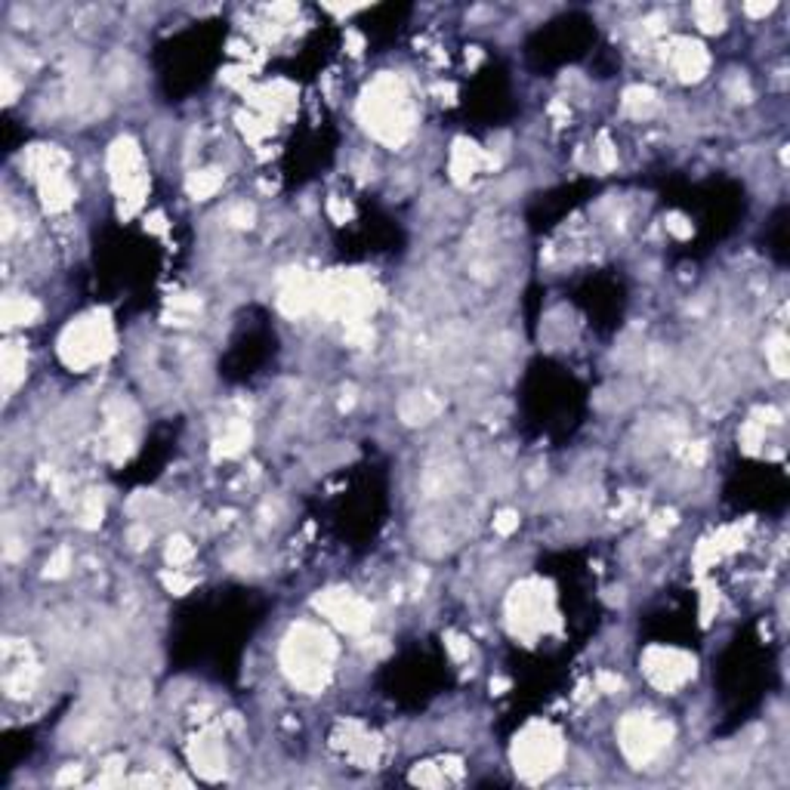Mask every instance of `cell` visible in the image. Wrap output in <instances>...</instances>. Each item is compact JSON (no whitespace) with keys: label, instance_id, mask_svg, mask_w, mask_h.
I'll return each mask as SVG.
<instances>
[{"label":"cell","instance_id":"obj_1","mask_svg":"<svg viewBox=\"0 0 790 790\" xmlns=\"http://www.w3.org/2000/svg\"><path fill=\"white\" fill-rule=\"evenodd\" d=\"M337 661V642L325 627L312 621H300L288 630L281 642V667L288 673V680L297 689L321 691L330 682Z\"/></svg>","mask_w":790,"mask_h":790},{"label":"cell","instance_id":"obj_2","mask_svg":"<svg viewBox=\"0 0 790 790\" xmlns=\"http://www.w3.org/2000/svg\"><path fill=\"white\" fill-rule=\"evenodd\" d=\"M358 118L365 130L383 146H402L414 133V100L402 78L395 74H380L361 93Z\"/></svg>","mask_w":790,"mask_h":790},{"label":"cell","instance_id":"obj_3","mask_svg":"<svg viewBox=\"0 0 790 790\" xmlns=\"http://www.w3.org/2000/svg\"><path fill=\"white\" fill-rule=\"evenodd\" d=\"M111 349H115V328L105 312L81 315L59 337V358L71 371H90L93 365L109 358Z\"/></svg>","mask_w":790,"mask_h":790},{"label":"cell","instance_id":"obj_4","mask_svg":"<svg viewBox=\"0 0 790 790\" xmlns=\"http://www.w3.org/2000/svg\"><path fill=\"white\" fill-rule=\"evenodd\" d=\"M566 741L550 722H528L513 741V766L525 781H544L559 772Z\"/></svg>","mask_w":790,"mask_h":790},{"label":"cell","instance_id":"obj_5","mask_svg":"<svg viewBox=\"0 0 790 790\" xmlns=\"http://www.w3.org/2000/svg\"><path fill=\"white\" fill-rule=\"evenodd\" d=\"M673 741V726L667 719H658L654 713H630L618 726V744L623 757L642 769L654 763Z\"/></svg>","mask_w":790,"mask_h":790},{"label":"cell","instance_id":"obj_6","mask_svg":"<svg viewBox=\"0 0 790 790\" xmlns=\"http://www.w3.org/2000/svg\"><path fill=\"white\" fill-rule=\"evenodd\" d=\"M556 618L553 612V593L547 590L540 581H528L519 584L513 590V596L507 602V621L509 630L522 639H538L550 630V623Z\"/></svg>","mask_w":790,"mask_h":790},{"label":"cell","instance_id":"obj_7","mask_svg":"<svg viewBox=\"0 0 790 790\" xmlns=\"http://www.w3.org/2000/svg\"><path fill=\"white\" fill-rule=\"evenodd\" d=\"M642 671L652 680L654 689L676 691L695 676V658L680 649H664V645H652L642 658Z\"/></svg>","mask_w":790,"mask_h":790},{"label":"cell","instance_id":"obj_8","mask_svg":"<svg viewBox=\"0 0 790 790\" xmlns=\"http://www.w3.org/2000/svg\"><path fill=\"white\" fill-rule=\"evenodd\" d=\"M319 612L325 614V618H330L337 623V627L349 630V633H361V630L371 627L374 621V608L367 605L365 599L356 596V593L349 590H328L319 596Z\"/></svg>","mask_w":790,"mask_h":790},{"label":"cell","instance_id":"obj_9","mask_svg":"<svg viewBox=\"0 0 790 790\" xmlns=\"http://www.w3.org/2000/svg\"><path fill=\"white\" fill-rule=\"evenodd\" d=\"M671 65H673V71L680 74V81L695 84V81H701L707 69H710V56H707L704 43L691 41V37H680V41H673Z\"/></svg>","mask_w":790,"mask_h":790},{"label":"cell","instance_id":"obj_10","mask_svg":"<svg viewBox=\"0 0 790 790\" xmlns=\"http://www.w3.org/2000/svg\"><path fill=\"white\" fill-rule=\"evenodd\" d=\"M189 757H192V766L195 772H201L205 778H220L225 772V750H223V741L216 735H198L189 747Z\"/></svg>","mask_w":790,"mask_h":790},{"label":"cell","instance_id":"obj_11","mask_svg":"<svg viewBox=\"0 0 790 790\" xmlns=\"http://www.w3.org/2000/svg\"><path fill=\"white\" fill-rule=\"evenodd\" d=\"M37 183H41V198L47 210L59 214V210L71 207V198H74V189L69 183V176L62 173V167H50L43 173H37Z\"/></svg>","mask_w":790,"mask_h":790},{"label":"cell","instance_id":"obj_12","mask_svg":"<svg viewBox=\"0 0 790 790\" xmlns=\"http://www.w3.org/2000/svg\"><path fill=\"white\" fill-rule=\"evenodd\" d=\"M278 303H281L284 312L290 315H303L306 309H312L319 303V288L312 281H306L303 275H290L288 281L281 284V293H278Z\"/></svg>","mask_w":790,"mask_h":790},{"label":"cell","instance_id":"obj_13","mask_svg":"<svg viewBox=\"0 0 790 790\" xmlns=\"http://www.w3.org/2000/svg\"><path fill=\"white\" fill-rule=\"evenodd\" d=\"M37 319H41V306H37L32 297H22V293L4 297V325L6 328L34 325Z\"/></svg>","mask_w":790,"mask_h":790},{"label":"cell","instance_id":"obj_14","mask_svg":"<svg viewBox=\"0 0 790 790\" xmlns=\"http://www.w3.org/2000/svg\"><path fill=\"white\" fill-rule=\"evenodd\" d=\"M25 365H28V356H25V346L10 340L4 346V393L10 395L13 389L25 380Z\"/></svg>","mask_w":790,"mask_h":790},{"label":"cell","instance_id":"obj_15","mask_svg":"<svg viewBox=\"0 0 790 790\" xmlns=\"http://www.w3.org/2000/svg\"><path fill=\"white\" fill-rule=\"evenodd\" d=\"M481 164V152L472 142H457L454 146V155H451V173H454V179H466L472 176V173L479 170Z\"/></svg>","mask_w":790,"mask_h":790},{"label":"cell","instance_id":"obj_16","mask_svg":"<svg viewBox=\"0 0 790 790\" xmlns=\"http://www.w3.org/2000/svg\"><path fill=\"white\" fill-rule=\"evenodd\" d=\"M658 109V96H654V90L649 87H633L623 93V111L633 118H645L652 115V111Z\"/></svg>","mask_w":790,"mask_h":790},{"label":"cell","instance_id":"obj_17","mask_svg":"<svg viewBox=\"0 0 790 790\" xmlns=\"http://www.w3.org/2000/svg\"><path fill=\"white\" fill-rule=\"evenodd\" d=\"M695 22L704 28V32H722L726 28V13H722V6L717 4H695Z\"/></svg>","mask_w":790,"mask_h":790},{"label":"cell","instance_id":"obj_18","mask_svg":"<svg viewBox=\"0 0 790 790\" xmlns=\"http://www.w3.org/2000/svg\"><path fill=\"white\" fill-rule=\"evenodd\" d=\"M247 442H251V430H247L244 424H241V426H232V430L225 433L220 442H216V445H220V448H216V457H220V454H223V457L238 454V451H244Z\"/></svg>","mask_w":790,"mask_h":790},{"label":"cell","instance_id":"obj_19","mask_svg":"<svg viewBox=\"0 0 790 790\" xmlns=\"http://www.w3.org/2000/svg\"><path fill=\"white\" fill-rule=\"evenodd\" d=\"M220 186H223L220 170H201L189 179V192L195 195V198H207V195H214Z\"/></svg>","mask_w":790,"mask_h":790},{"label":"cell","instance_id":"obj_20","mask_svg":"<svg viewBox=\"0 0 790 790\" xmlns=\"http://www.w3.org/2000/svg\"><path fill=\"white\" fill-rule=\"evenodd\" d=\"M192 547H189V540L186 538H176V540H170V547H167V562L173 568L176 566H183V562H189L192 559Z\"/></svg>","mask_w":790,"mask_h":790},{"label":"cell","instance_id":"obj_21","mask_svg":"<svg viewBox=\"0 0 790 790\" xmlns=\"http://www.w3.org/2000/svg\"><path fill=\"white\" fill-rule=\"evenodd\" d=\"M769 352H772V367H775V374H787V371H785V367H787V361H785V352H787L785 337H775V343L769 346Z\"/></svg>","mask_w":790,"mask_h":790},{"label":"cell","instance_id":"obj_22","mask_svg":"<svg viewBox=\"0 0 790 790\" xmlns=\"http://www.w3.org/2000/svg\"><path fill=\"white\" fill-rule=\"evenodd\" d=\"M65 571H69V550H59V553L47 562V575H50V577H62Z\"/></svg>","mask_w":790,"mask_h":790},{"label":"cell","instance_id":"obj_23","mask_svg":"<svg viewBox=\"0 0 790 790\" xmlns=\"http://www.w3.org/2000/svg\"><path fill=\"white\" fill-rule=\"evenodd\" d=\"M494 528H498L500 534H509L519 528V516L513 513V509H503V513L494 519Z\"/></svg>","mask_w":790,"mask_h":790},{"label":"cell","instance_id":"obj_24","mask_svg":"<svg viewBox=\"0 0 790 790\" xmlns=\"http://www.w3.org/2000/svg\"><path fill=\"white\" fill-rule=\"evenodd\" d=\"M599 686L605 689V691L621 689V676H614V673H602V676H599Z\"/></svg>","mask_w":790,"mask_h":790},{"label":"cell","instance_id":"obj_25","mask_svg":"<svg viewBox=\"0 0 790 790\" xmlns=\"http://www.w3.org/2000/svg\"><path fill=\"white\" fill-rule=\"evenodd\" d=\"M747 13L750 16H766V13H772V4H747Z\"/></svg>","mask_w":790,"mask_h":790}]
</instances>
